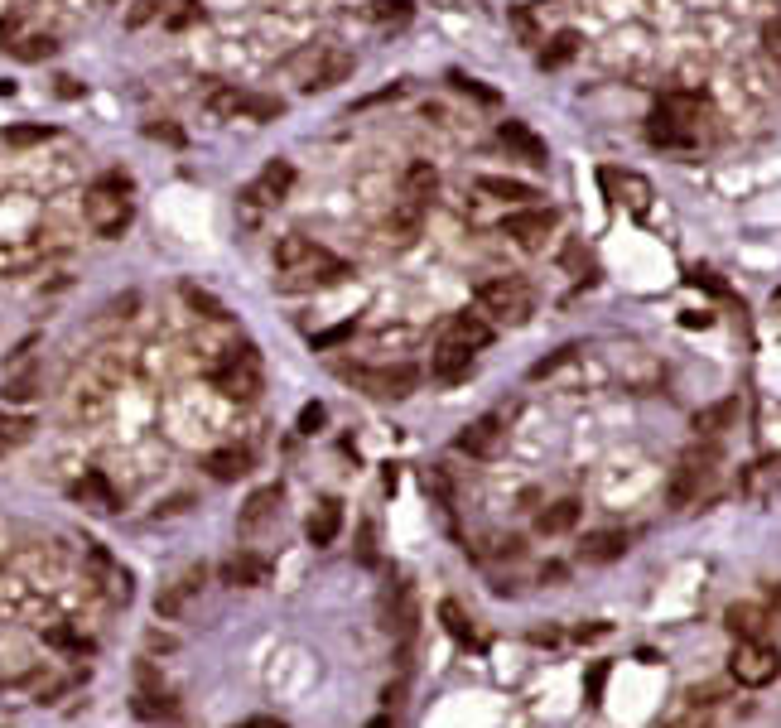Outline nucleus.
<instances>
[{
  "instance_id": "obj_7",
  "label": "nucleus",
  "mask_w": 781,
  "mask_h": 728,
  "mask_svg": "<svg viewBox=\"0 0 781 728\" xmlns=\"http://www.w3.org/2000/svg\"><path fill=\"white\" fill-rule=\"evenodd\" d=\"M728 675H733L743 690H762V685H772L781 675V651L767 647L762 637H748V642H738L733 656H728Z\"/></svg>"
},
{
  "instance_id": "obj_43",
  "label": "nucleus",
  "mask_w": 781,
  "mask_h": 728,
  "mask_svg": "<svg viewBox=\"0 0 781 728\" xmlns=\"http://www.w3.org/2000/svg\"><path fill=\"white\" fill-rule=\"evenodd\" d=\"M145 135H150V140H164V145H174V150H184V145H189V135L179 131L174 121H150V126H145Z\"/></svg>"
},
{
  "instance_id": "obj_8",
  "label": "nucleus",
  "mask_w": 781,
  "mask_h": 728,
  "mask_svg": "<svg viewBox=\"0 0 781 728\" xmlns=\"http://www.w3.org/2000/svg\"><path fill=\"white\" fill-rule=\"evenodd\" d=\"M343 377L357 381L377 401H405L420 386V367H410V362H396V367H343Z\"/></svg>"
},
{
  "instance_id": "obj_21",
  "label": "nucleus",
  "mask_w": 781,
  "mask_h": 728,
  "mask_svg": "<svg viewBox=\"0 0 781 728\" xmlns=\"http://www.w3.org/2000/svg\"><path fill=\"white\" fill-rule=\"evenodd\" d=\"M728 632H733V642H748V637H767V622H772V613L767 608H757V603H733L724 613Z\"/></svg>"
},
{
  "instance_id": "obj_9",
  "label": "nucleus",
  "mask_w": 781,
  "mask_h": 728,
  "mask_svg": "<svg viewBox=\"0 0 781 728\" xmlns=\"http://www.w3.org/2000/svg\"><path fill=\"white\" fill-rule=\"evenodd\" d=\"M381 618H386V632H396V642H401V647H410V642H415V627H420V603H415L410 579H396V584L386 589Z\"/></svg>"
},
{
  "instance_id": "obj_38",
  "label": "nucleus",
  "mask_w": 781,
  "mask_h": 728,
  "mask_svg": "<svg viewBox=\"0 0 781 728\" xmlns=\"http://www.w3.org/2000/svg\"><path fill=\"white\" fill-rule=\"evenodd\" d=\"M29 434H34V425H29L25 415H5V410H0V439H5L10 449H15V444H25Z\"/></svg>"
},
{
  "instance_id": "obj_55",
  "label": "nucleus",
  "mask_w": 781,
  "mask_h": 728,
  "mask_svg": "<svg viewBox=\"0 0 781 728\" xmlns=\"http://www.w3.org/2000/svg\"><path fill=\"white\" fill-rule=\"evenodd\" d=\"M381 700H386V709H396V704L405 700V680H396V685H386V690H381Z\"/></svg>"
},
{
  "instance_id": "obj_23",
  "label": "nucleus",
  "mask_w": 781,
  "mask_h": 728,
  "mask_svg": "<svg viewBox=\"0 0 781 728\" xmlns=\"http://www.w3.org/2000/svg\"><path fill=\"white\" fill-rule=\"evenodd\" d=\"M574 526H579V502H574V497H560V502H550L545 512H536L540 536H565Z\"/></svg>"
},
{
  "instance_id": "obj_13",
  "label": "nucleus",
  "mask_w": 781,
  "mask_h": 728,
  "mask_svg": "<svg viewBox=\"0 0 781 728\" xmlns=\"http://www.w3.org/2000/svg\"><path fill=\"white\" fill-rule=\"evenodd\" d=\"M454 449L468 454V459H492V454L502 449V415H483V420H473L468 430H458Z\"/></svg>"
},
{
  "instance_id": "obj_58",
  "label": "nucleus",
  "mask_w": 781,
  "mask_h": 728,
  "mask_svg": "<svg viewBox=\"0 0 781 728\" xmlns=\"http://www.w3.org/2000/svg\"><path fill=\"white\" fill-rule=\"evenodd\" d=\"M772 618H781V584L772 589Z\"/></svg>"
},
{
  "instance_id": "obj_49",
  "label": "nucleus",
  "mask_w": 781,
  "mask_h": 728,
  "mask_svg": "<svg viewBox=\"0 0 781 728\" xmlns=\"http://www.w3.org/2000/svg\"><path fill=\"white\" fill-rule=\"evenodd\" d=\"M762 49H767L772 58H781V15H777V20H767V25H762Z\"/></svg>"
},
{
  "instance_id": "obj_16",
  "label": "nucleus",
  "mask_w": 781,
  "mask_h": 728,
  "mask_svg": "<svg viewBox=\"0 0 781 728\" xmlns=\"http://www.w3.org/2000/svg\"><path fill=\"white\" fill-rule=\"evenodd\" d=\"M497 140L512 150V155H521L526 164H536V169H545V160H550V150H545V140H540L526 121H502L497 126Z\"/></svg>"
},
{
  "instance_id": "obj_39",
  "label": "nucleus",
  "mask_w": 781,
  "mask_h": 728,
  "mask_svg": "<svg viewBox=\"0 0 781 728\" xmlns=\"http://www.w3.org/2000/svg\"><path fill=\"white\" fill-rule=\"evenodd\" d=\"M449 82H454L458 92H468V97H478L483 107H497V92L492 87H483L478 78H468V73H449Z\"/></svg>"
},
{
  "instance_id": "obj_60",
  "label": "nucleus",
  "mask_w": 781,
  "mask_h": 728,
  "mask_svg": "<svg viewBox=\"0 0 781 728\" xmlns=\"http://www.w3.org/2000/svg\"><path fill=\"white\" fill-rule=\"evenodd\" d=\"M5 449H10V444H5V439H0V459H5Z\"/></svg>"
},
{
  "instance_id": "obj_44",
  "label": "nucleus",
  "mask_w": 781,
  "mask_h": 728,
  "mask_svg": "<svg viewBox=\"0 0 781 728\" xmlns=\"http://www.w3.org/2000/svg\"><path fill=\"white\" fill-rule=\"evenodd\" d=\"M44 642H49V647H58V651H82V647H87V642H82L73 627H49V632H44Z\"/></svg>"
},
{
  "instance_id": "obj_3",
  "label": "nucleus",
  "mask_w": 781,
  "mask_h": 728,
  "mask_svg": "<svg viewBox=\"0 0 781 728\" xmlns=\"http://www.w3.org/2000/svg\"><path fill=\"white\" fill-rule=\"evenodd\" d=\"M719 449H690V454H680V463L671 468V487H666V502H671L675 512H685V507H695L700 497L714 492L719 483Z\"/></svg>"
},
{
  "instance_id": "obj_29",
  "label": "nucleus",
  "mask_w": 781,
  "mask_h": 728,
  "mask_svg": "<svg viewBox=\"0 0 781 728\" xmlns=\"http://www.w3.org/2000/svg\"><path fill=\"white\" fill-rule=\"evenodd\" d=\"M275 507H280V487H261V492H251V497H246L242 516H237V526H242V531H256V526H261V521H266Z\"/></svg>"
},
{
  "instance_id": "obj_54",
  "label": "nucleus",
  "mask_w": 781,
  "mask_h": 728,
  "mask_svg": "<svg viewBox=\"0 0 781 728\" xmlns=\"http://www.w3.org/2000/svg\"><path fill=\"white\" fill-rule=\"evenodd\" d=\"M690 700L695 704H719L724 700V690H719V685H704V690H690Z\"/></svg>"
},
{
  "instance_id": "obj_53",
  "label": "nucleus",
  "mask_w": 781,
  "mask_h": 728,
  "mask_svg": "<svg viewBox=\"0 0 781 728\" xmlns=\"http://www.w3.org/2000/svg\"><path fill=\"white\" fill-rule=\"evenodd\" d=\"M512 20H516V29H521V39H526V44H536V25H531V15H526V10H512Z\"/></svg>"
},
{
  "instance_id": "obj_41",
  "label": "nucleus",
  "mask_w": 781,
  "mask_h": 728,
  "mask_svg": "<svg viewBox=\"0 0 781 728\" xmlns=\"http://www.w3.org/2000/svg\"><path fill=\"white\" fill-rule=\"evenodd\" d=\"M237 97H242L237 87H217L213 97H208V111H213L217 121H227V116H237Z\"/></svg>"
},
{
  "instance_id": "obj_34",
  "label": "nucleus",
  "mask_w": 781,
  "mask_h": 728,
  "mask_svg": "<svg viewBox=\"0 0 781 728\" xmlns=\"http://www.w3.org/2000/svg\"><path fill=\"white\" fill-rule=\"evenodd\" d=\"M574 54H579V34H574V29H560V34L550 39V49H540V68H545V73H550V68H565Z\"/></svg>"
},
{
  "instance_id": "obj_52",
  "label": "nucleus",
  "mask_w": 781,
  "mask_h": 728,
  "mask_svg": "<svg viewBox=\"0 0 781 728\" xmlns=\"http://www.w3.org/2000/svg\"><path fill=\"white\" fill-rule=\"evenodd\" d=\"M362 565H377V531L362 526Z\"/></svg>"
},
{
  "instance_id": "obj_48",
  "label": "nucleus",
  "mask_w": 781,
  "mask_h": 728,
  "mask_svg": "<svg viewBox=\"0 0 781 728\" xmlns=\"http://www.w3.org/2000/svg\"><path fill=\"white\" fill-rule=\"evenodd\" d=\"M405 92V82H391V87H381V92H372V97H362L357 102V111H367V107H381V102H396Z\"/></svg>"
},
{
  "instance_id": "obj_37",
  "label": "nucleus",
  "mask_w": 781,
  "mask_h": 728,
  "mask_svg": "<svg viewBox=\"0 0 781 728\" xmlns=\"http://www.w3.org/2000/svg\"><path fill=\"white\" fill-rule=\"evenodd\" d=\"M10 54L25 58V63H39V58L54 54V39H49V34H29V39H15V44H10Z\"/></svg>"
},
{
  "instance_id": "obj_10",
  "label": "nucleus",
  "mask_w": 781,
  "mask_h": 728,
  "mask_svg": "<svg viewBox=\"0 0 781 728\" xmlns=\"http://www.w3.org/2000/svg\"><path fill=\"white\" fill-rule=\"evenodd\" d=\"M203 584H208V569H203V565L179 569L160 594H155V613H160V618H184V613H189V603L203 594Z\"/></svg>"
},
{
  "instance_id": "obj_12",
  "label": "nucleus",
  "mask_w": 781,
  "mask_h": 728,
  "mask_svg": "<svg viewBox=\"0 0 781 728\" xmlns=\"http://www.w3.org/2000/svg\"><path fill=\"white\" fill-rule=\"evenodd\" d=\"M222 584H232V589H266L270 579H275V560L270 555H256V550H237V555H227L222 565Z\"/></svg>"
},
{
  "instance_id": "obj_57",
  "label": "nucleus",
  "mask_w": 781,
  "mask_h": 728,
  "mask_svg": "<svg viewBox=\"0 0 781 728\" xmlns=\"http://www.w3.org/2000/svg\"><path fill=\"white\" fill-rule=\"evenodd\" d=\"M603 632H608V622H593V627H579L574 637H579V642H593V637H603Z\"/></svg>"
},
{
  "instance_id": "obj_25",
  "label": "nucleus",
  "mask_w": 781,
  "mask_h": 728,
  "mask_svg": "<svg viewBox=\"0 0 781 728\" xmlns=\"http://www.w3.org/2000/svg\"><path fill=\"white\" fill-rule=\"evenodd\" d=\"M203 468L213 473L217 483H237V478L251 473V454H246V449H213V454L203 459Z\"/></svg>"
},
{
  "instance_id": "obj_18",
  "label": "nucleus",
  "mask_w": 781,
  "mask_h": 728,
  "mask_svg": "<svg viewBox=\"0 0 781 728\" xmlns=\"http://www.w3.org/2000/svg\"><path fill=\"white\" fill-rule=\"evenodd\" d=\"M338 531H343V502H338V497H324V502L314 507V516H309L304 536H309L314 550H328V545L338 540Z\"/></svg>"
},
{
  "instance_id": "obj_2",
  "label": "nucleus",
  "mask_w": 781,
  "mask_h": 728,
  "mask_svg": "<svg viewBox=\"0 0 781 728\" xmlns=\"http://www.w3.org/2000/svg\"><path fill=\"white\" fill-rule=\"evenodd\" d=\"M473 299H478V309H483L492 324H507V328L531 324V314H536V290H531L521 275H497V280H483Z\"/></svg>"
},
{
  "instance_id": "obj_50",
  "label": "nucleus",
  "mask_w": 781,
  "mask_h": 728,
  "mask_svg": "<svg viewBox=\"0 0 781 728\" xmlns=\"http://www.w3.org/2000/svg\"><path fill=\"white\" fill-rule=\"evenodd\" d=\"M690 280H695V285H704L709 295H728V285H724V280H719V275H714V270H695Z\"/></svg>"
},
{
  "instance_id": "obj_28",
  "label": "nucleus",
  "mask_w": 781,
  "mask_h": 728,
  "mask_svg": "<svg viewBox=\"0 0 781 728\" xmlns=\"http://www.w3.org/2000/svg\"><path fill=\"white\" fill-rule=\"evenodd\" d=\"M439 622H444V632L454 637L458 647H478V632H473V618H468V613L458 608L454 598H444V603H439Z\"/></svg>"
},
{
  "instance_id": "obj_61",
  "label": "nucleus",
  "mask_w": 781,
  "mask_h": 728,
  "mask_svg": "<svg viewBox=\"0 0 781 728\" xmlns=\"http://www.w3.org/2000/svg\"><path fill=\"white\" fill-rule=\"evenodd\" d=\"M111 5H116V0H111Z\"/></svg>"
},
{
  "instance_id": "obj_15",
  "label": "nucleus",
  "mask_w": 781,
  "mask_h": 728,
  "mask_svg": "<svg viewBox=\"0 0 781 728\" xmlns=\"http://www.w3.org/2000/svg\"><path fill=\"white\" fill-rule=\"evenodd\" d=\"M738 396H724V401L714 405H700L695 415H690V430H695V439H719V434H728L733 425H738Z\"/></svg>"
},
{
  "instance_id": "obj_1",
  "label": "nucleus",
  "mask_w": 781,
  "mask_h": 728,
  "mask_svg": "<svg viewBox=\"0 0 781 728\" xmlns=\"http://www.w3.org/2000/svg\"><path fill=\"white\" fill-rule=\"evenodd\" d=\"M275 270H280V290H314V285H338L348 266L333 261L324 246H314L309 237H280L275 242Z\"/></svg>"
},
{
  "instance_id": "obj_30",
  "label": "nucleus",
  "mask_w": 781,
  "mask_h": 728,
  "mask_svg": "<svg viewBox=\"0 0 781 728\" xmlns=\"http://www.w3.org/2000/svg\"><path fill=\"white\" fill-rule=\"evenodd\" d=\"M237 116H246V121H275V116H285V102L266 97V92H242L237 97Z\"/></svg>"
},
{
  "instance_id": "obj_26",
  "label": "nucleus",
  "mask_w": 781,
  "mask_h": 728,
  "mask_svg": "<svg viewBox=\"0 0 781 728\" xmlns=\"http://www.w3.org/2000/svg\"><path fill=\"white\" fill-rule=\"evenodd\" d=\"M449 338H458L463 348L483 352L487 343H492V324H487L483 309H478V314H454V324H449Z\"/></svg>"
},
{
  "instance_id": "obj_24",
  "label": "nucleus",
  "mask_w": 781,
  "mask_h": 728,
  "mask_svg": "<svg viewBox=\"0 0 781 728\" xmlns=\"http://www.w3.org/2000/svg\"><path fill=\"white\" fill-rule=\"evenodd\" d=\"M579 555L589 560V565H613L627 555V536L622 531H593L584 545H579Z\"/></svg>"
},
{
  "instance_id": "obj_31",
  "label": "nucleus",
  "mask_w": 781,
  "mask_h": 728,
  "mask_svg": "<svg viewBox=\"0 0 781 728\" xmlns=\"http://www.w3.org/2000/svg\"><path fill=\"white\" fill-rule=\"evenodd\" d=\"M478 189L492 193V198H502V203H526V198H536L531 184H521V179H502V174H478Z\"/></svg>"
},
{
  "instance_id": "obj_40",
  "label": "nucleus",
  "mask_w": 781,
  "mask_h": 728,
  "mask_svg": "<svg viewBox=\"0 0 781 728\" xmlns=\"http://www.w3.org/2000/svg\"><path fill=\"white\" fill-rule=\"evenodd\" d=\"M49 135H54V126H10V131H5V140L25 150V145H44Z\"/></svg>"
},
{
  "instance_id": "obj_11",
  "label": "nucleus",
  "mask_w": 781,
  "mask_h": 728,
  "mask_svg": "<svg viewBox=\"0 0 781 728\" xmlns=\"http://www.w3.org/2000/svg\"><path fill=\"white\" fill-rule=\"evenodd\" d=\"M555 222H560V217L550 213V208H521V213L502 217V237H512L521 251H540V246L550 242Z\"/></svg>"
},
{
  "instance_id": "obj_42",
  "label": "nucleus",
  "mask_w": 781,
  "mask_h": 728,
  "mask_svg": "<svg viewBox=\"0 0 781 728\" xmlns=\"http://www.w3.org/2000/svg\"><path fill=\"white\" fill-rule=\"evenodd\" d=\"M160 10H164V0H135L131 10H126V29H145Z\"/></svg>"
},
{
  "instance_id": "obj_46",
  "label": "nucleus",
  "mask_w": 781,
  "mask_h": 728,
  "mask_svg": "<svg viewBox=\"0 0 781 728\" xmlns=\"http://www.w3.org/2000/svg\"><path fill=\"white\" fill-rule=\"evenodd\" d=\"M324 420H328V410L319 401H309L304 410H299V434H314L319 425H324Z\"/></svg>"
},
{
  "instance_id": "obj_36",
  "label": "nucleus",
  "mask_w": 781,
  "mask_h": 728,
  "mask_svg": "<svg viewBox=\"0 0 781 728\" xmlns=\"http://www.w3.org/2000/svg\"><path fill=\"white\" fill-rule=\"evenodd\" d=\"M352 333H357V319H343V324H333V328H324V333H314L309 338V348L314 352H328V348H343Z\"/></svg>"
},
{
  "instance_id": "obj_45",
  "label": "nucleus",
  "mask_w": 781,
  "mask_h": 728,
  "mask_svg": "<svg viewBox=\"0 0 781 728\" xmlns=\"http://www.w3.org/2000/svg\"><path fill=\"white\" fill-rule=\"evenodd\" d=\"M603 685H608V661H593V666H589V680H584L589 704H603Z\"/></svg>"
},
{
  "instance_id": "obj_20",
  "label": "nucleus",
  "mask_w": 781,
  "mask_h": 728,
  "mask_svg": "<svg viewBox=\"0 0 781 728\" xmlns=\"http://www.w3.org/2000/svg\"><path fill=\"white\" fill-rule=\"evenodd\" d=\"M73 497H78L82 507H92V512H116L121 507V492L107 483V473H82L78 478V487H73Z\"/></svg>"
},
{
  "instance_id": "obj_47",
  "label": "nucleus",
  "mask_w": 781,
  "mask_h": 728,
  "mask_svg": "<svg viewBox=\"0 0 781 728\" xmlns=\"http://www.w3.org/2000/svg\"><path fill=\"white\" fill-rule=\"evenodd\" d=\"M574 352H579V348H574V343H565V348H560V352H555V357H545V362H536V367H531V377H550V372H555V367H565V362H569V357H574Z\"/></svg>"
},
{
  "instance_id": "obj_19",
  "label": "nucleus",
  "mask_w": 781,
  "mask_h": 728,
  "mask_svg": "<svg viewBox=\"0 0 781 728\" xmlns=\"http://www.w3.org/2000/svg\"><path fill=\"white\" fill-rule=\"evenodd\" d=\"M39 396V367L34 362H10V372H5V381H0V401L5 405H29Z\"/></svg>"
},
{
  "instance_id": "obj_22",
  "label": "nucleus",
  "mask_w": 781,
  "mask_h": 728,
  "mask_svg": "<svg viewBox=\"0 0 781 728\" xmlns=\"http://www.w3.org/2000/svg\"><path fill=\"white\" fill-rule=\"evenodd\" d=\"M420 222H425V203H415V198H405L401 193V208L391 213L386 232H391V242L396 246H410L415 237H420Z\"/></svg>"
},
{
  "instance_id": "obj_5",
  "label": "nucleus",
  "mask_w": 781,
  "mask_h": 728,
  "mask_svg": "<svg viewBox=\"0 0 781 728\" xmlns=\"http://www.w3.org/2000/svg\"><path fill=\"white\" fill-rule=\"evenodd\" d=\"M213 386L227 401H256L266 391V367H261V352L256 343H237V348L222 352V362L213 367Z\"/></svg>"
},
{
  "instance_id": "obj_6",
  "label": "nucleus",
  "mask_w": 781,
  "mask_h": 728,
  "mask_svg": "<svg viewBox=\"0 0 781 728\" xmlns=\"http://www.w3.org/2000/svg\"><path fill=\"white\" fill-rule=\"evenodd\" d=\"M82 213H87V222H92V232L97 237H107V242H116L126 227H131V198H126V179H102V184H92L87 189V198H82Z\"/></svg>"
},
{
  "instance_id": "obj_51",
  "label": "nucleus",
  "mask_w": 781,
  "mask_h": 728,
  "mask_svg": "<svg viewBox=\"0 0 781 728\" xmlns=\"http://www.w3.org/2000/svg\"><path fill=\"white\" fill-rule=\"evenodd\" d=\"M15 39H20V15H5L0 20V49H10Z\"/></svg>"
},
{
  "instance_id": "obj_14",
  "label": "nucleus",
  "mask_w": 781,
  "mask_h": 728,
  "mask_svg": "<svg viewBox=\"0 0 781 728\" xmlns=\"http://www.w3.org/2000/svg\"><path fill=\"white\" fill-rule=\"evenodd\" d=\"M290 189H295V164H290V160H270L266 169H261V179H256L242 198H246V208H256V203H280Z\"/></svg>"
},
{
  "instance_id": "obj_56",
  "label": "nucleus",
  "mask_w": 781,
  "mask_h": 728,
  "mask_svg": "<svg viewBox=\"0 0 781 728\" xmlns=\"http://www.w3.org/2000/svg\"><path fill=\"white\" fill-rule=\"evenodd\" d=\"M531 642H536V647H555V642H560V632H555V627H536V632H531Z\"/></svg>"
},
{
  "instance_id": "obj_59",
  "label": "nucleus",
  "mask_w": 781,
  "mask_h": 728,
  "mask_svg": "<svg viewBox=\"0 0 781 728\" xmlns=\"http://www.w3.org/2000/svg\"><path fill=\"white\" fill-rule=\"evenodd\" d=\"M772 309H777V314H781V285H777V290H772Z\"/></svg>"
},
{
  "instance_id": "obj_17",
  "label": "nucleus",
  "mask_w": 781,
  "mask_h": 728,
  "mask_svg": "<svg viewBox=\"0 0 781 728\" xmlns=\"http://www.w3.org/2000/svg\"><path fill=\"white\" fill-rule=\"evenodd\" d=\"M430 372H434V381H444V386L463 381L468 372H473V348H463L458 338H444L430 357Z\"/></svg>"
},
{
  "instance_id": "obj_32",
  "label": "nucleus",
  "mask_w": 781,
  "mask_h": 728,
  "mask_svg": "<svg viewBox=\"0 0 781 728\" xmlns=\"http://www.w3.org/2000/svg\"><path fill=\"white\" fill-rule=\"evenodd\" d=\"M439 189V174H434V164L415 160L405 169V198H415V203H430V193Z\"/></svg>"
},
{
  "instance_id": "obj_35",
  "label": "nucleus",
  "mask_w": 781,
  "mask_h": 728,
  "mask_svg": "<svg viewBox=\"0 0 781 728\" xmlns=\"http://www.w3.org/2000/svg\"><path fill=\"white\" fill-rule=\"evenodd\" d=\"M415 15V0H372L367 5V20H377V25H405Z\"/></svg>"
},
{
  "instance_id": "obj_33",
  "label": "nucleus",
  "mask_w": 781,
  "mask_h": 728,
  "mask_svg": "<svg viewBox=\"0 0 781 728\" xmlns=\"http://www.w3.org/2000/svg\"><path fill=\"white\" fill-rule=\"evenodd\" d=\"M131 709H135V719H164V724L179 719V704L169 700V695H150V690H140L131 700Z\"/></svg>"
},
{
  "instance_id": "obj_4",
  "label": "nucleus",
  "mask_w": 781,
  "mask_h": 728,
  "mask_svg": "<svg viewBox=\"0 0 781 728\" xmlns=\"http://www.w3.org/2000/svg\"><path fill=\"white\" fill-rule=\"evenodd\" d=\"M290 78L299 82V92H328V87H338V82L352 78V68H357V58L348 49H328V44H309V49H299L290 63Z\"/></svg>"
},
{
  "instance_id": "obj_27",
  "label": "nucleus",
  "mask_w": 781,
  "mask_h": 728,
  "mask_svg": "<svg viewBox=\"0 0 781 728\" xmlns=\"http://www.w3.org/2000/svg\"><path fill=\"white\" fill-rule=\"evenodd\" d=\"M179 295H184V304H189L198 319H208V324H227V319H232V314H227V304H222L213 290L193 285V280H184V285H179Z\"/></svg>"
}]
</instances>
